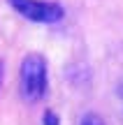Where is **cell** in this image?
Instances as JSON below:
<instances>
[{"mask_svg":"<svg viewBox=\"0 0 123 125\" xmlns=\"http://www.w3.org/2000/svg\"><path fill=\"white\" fill-rule=\"evenodd\" d=\"M19 81H21V95L28 102H40L49 90V65L46 58L37 51L26 53L19 70Z\"/></svg>","mask_w":123,"mask_h":125,"instance_id":"cell-1","label":"cell"},{"mask_svg":"<svg viewBox=\"0 0 123 125\" xmlns=\"http://www.w3.org/2000/svg\"><path fill=\"white\" fill-rule=\"evenodd\" d=\"M12 7L35 23H58L65 16L63 7L51 0H12Z\"/></svg>","mask_w":123,"mask_h":125,"instance_id":"cell-2","label":"cell"},{"mask_svg":"<svg viewBox=\"0 0 123 125\" xmlns=\"http://www.w3.org/2000/svg\"><path fill=\"white\" fill-rule=\"evenodd\" d=\"M42 125H60L58 114H54L51 109H46V111H44V118H42Z\"/></svg>","mask_w":123,"mask_h":125,"instance_id":"cell-3","label":"cell"},{"mask_svg":"<svg viewBox=\"0 0 123 125\" xmlns=\"http://www.w3.org/2000/svg\"><path fill=\"white\" fill-rule=\"evenodd\" d=\"M79 125H105V121H102L98 114H86V116L81 118V123Z\"/></svg>","mask_w":123,"mask_h":125,"instance_id":"cell-4","label":"cell"},{"mask_svg":"<svg viewBox=\"0 0 123 125\" xmlns=\"http://www.w3.org/2000/svg\"><path fill=\"white\" fill-rule=\"evenodd\" d=\"M2 79H5V65L0 62V88H2Z\"/></svg>","mask_w":123,"mask_h":125,"instance_id":"cell-5","label":"cell"}]
</instances>
